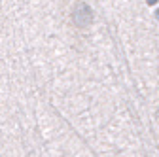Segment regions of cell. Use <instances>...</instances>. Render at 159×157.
Instances as JSON below:
<instances>
[{"label": "cell", "mask_w": 159, "mask_h": 157, "mask_svg": "<svg viewBox=\"0 0 159 157\" xmlns=\"http://www.w3.org/2000/svg\"><path fill=\"white\" fill-rule=\"evenodd\" d=\"M146 2H148V4H155V2H157V0H146Z\"/></svg>", "instance_id": "cell-1"}, {"label": "cell", "mask_w": 159, "mask_h": 157, "mask_svg": "<svg viewBox=\"0 0 159 157\" xmlns=\"http://www.w3.org/2000/svg\"><path fill=\"white\" fill-rule=\"evenodd\" d=\"M157 19H159V11H157Z\"/></svg>", "instance_id": "cell-2"}]
</instances>
